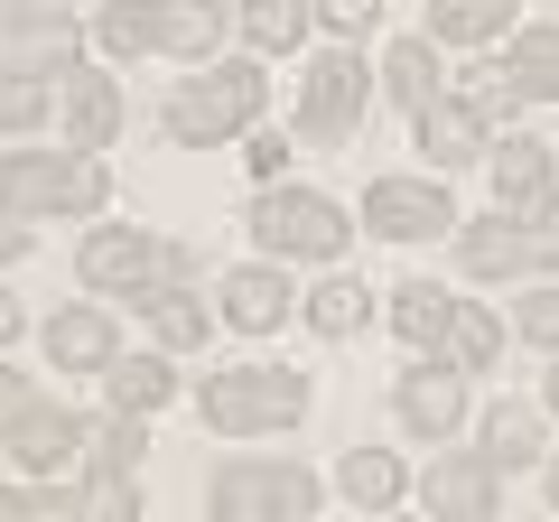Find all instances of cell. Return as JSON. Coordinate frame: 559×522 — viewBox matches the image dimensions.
<instances>
[{
	"label": "cell",
	"mask_w": 559,
	"mask_h": 522,
	"mask_svg": "<svg viewBox=\"0 0 559 522\" xmlns=\"http://www.w3.org/2000/svg\"><path fill=\"white\" fill-rule=\"evenodd\" d=\"M140 411H112V420H84V466H94V476H131L140 466Z\"/></svg>",
	"instance_id": "25"
},
{
	"label": "cell",
	"mask_w": 559,
	"mask_h": 522,
	"mask_svg": "<svg viewBox=\"0 0 559 522\" xmlns=\"http://www.w3.org/2000/svg\"><path fill=\"white\" fill-rule=\"evenodd\" d=\"M318 20L336 28V38H364V28L382 20V0H318Z\"/></svg>",
	"instance_id": "34"
},
{
	"label": "cell",
	"mask_w": 559,
	"mask_h": 522,
	"mask_svg": "<svg viewBox=\"0 0 559 522\" xmlns=\"http://www.w3.org/2000/svg\"><path fill=\"white\" fill-rule=\"evenodd\" d=\"M503 84H513L522 103H559V28H522V38L503 47Z\"/></svg>",
	"instance_id": "19"
},
{
	"label": "cell",
	"mask_w": 559,
	"mask_h": 522,
	"mask_svg": "<svg viewBox=\"0 0 559 522\" xmlns=\"http://www.w3.org/2000/svg\"><path fill=\"white\" fill-rule=\"evenodd\" d=\"M0 28H38V0H0Z\"/></svg>",
	"instance_id": "39"
},
{
	"label": "cell",
	"mask_w": 559,
	"mask_h": 522,
	"mask_svg": "<svg viewBox=\"0 0 559 522\" xmlns=\"http://www.w3.org/2000/svg\"><path fill=\"white\" fill-rule=\"evenodd\" d=\"M308 20H318V0H242V38L271 57V47H299Z\"/></svg>",
	"instance_id": "26"
},
{
	"label": "cell",
	"mask_w": 559,
	"mask_h": 522,
	"mask_svg": "<svg viewBox=\"0 0 559 522\" xmlns=\"http://www.w3.org/2000/svg\"><path fill=\"white\" fill-rule=\"evenodd\" d=\"M495 355H503V327H495V308H476V299H448L439 364H457V373H485Z\"/></svg>",
	"instance_id": "18"
},
{
	"label": "cell",
	"mask_w": 559,
	"mask_h": 522,
	"mask_svg": "<svg viewBox=\"0 0 559 522\" xmlns=\"http://www.w3.org/2000/svg\"><path fill=\"white\" fill-rule=\"evenodd\" d=\"M103 382H112V411H159V402H178V373H168L159 355H112V364H103Z\"/></svg>",
	"instance_id": "22"
},
{
	"label": "cell",
	"mask_w": 559,
	"mask_h": 522,
	"mask_svg": "<svg viewBox=\"0 0 559 522\" xmlns=\"http://www.w3.org/2000/svg\"><path fill=\"white\" fill-rule=\"evenodd\" d=\"M252 234H261V252H280V261H336L355 224H345L336 197H308V187H261Z\"/></svg>",
	"instance_id": "6"
},
{
	"label": "cell",
	"mask_w": 559,
	"mask_h": 522,
	"mask_svg": "<svg viewBox=\"0 0 559 522\" xmlns=\"http://www.w3.org/2000/svg\"><path fill=\"white\" fill-rule=\"evenodd\" d=\"M382 94H392V103H411V112H419L429 94H439V57H429V38H401L392 57H382Z\"/></svg>",
	"instance_id": "28"
},
{
	"label": "cell",
	"mask_w": 559,
	"mask_h": 522,
	"mask_svg": "<svg viewBox=\"0 0 559 522\" xmlns=\"http://www.w3.org/2000/svg\"><path fill=\"white\" fill-rule=\"evenodd\" d=\"M75 503H84L94 522H131V513H140V485H131V476H94V485H75Z\"/></svg>",
	"instance_id": "33"
},
{
	"label": "cell",
	"mask_w": 559,
	"mask_h": 522,
	"mask_svg": "<svg viewBox=\"0 0 559 522\" xmlns=\"http://www.w3.org/2000/svg\"><path fill=\"white\" fill-rule=\"evenodd\" d=\"M392 327H401L411 345H439V327H448V289H439V281H401V289H392Z\"/></svg>",
	"instance_id": "31"
},
{
	"label": "cell",
	"mask_w": 559,
	"mask_h": 522,
	"mask_svg": "<svg viewBox=\"0 0 559 522\" xmlns=\"http://www.w3.org/2000/svg\"><path fill=\"white\" fill-rule=\"evenodd\" d=\"M20 252H28V224H20V215H0V271H10Z\"/></svg>",
	"instance_id": "38"
},
{
	"label": "cell",
	"mask_w": 559,
	"mask_h": 522,
	"mask_svg": "<svg viewBox=\"0 0 559 522\" xmlns=\"http://www.w3.org/2000/svg\"><path fill=\"white\" fill-rule=\"evenodd\" d=\"M75 271H84V289H131V299L150 281H197V261H187L178 242L140 234V224H94L84 252H75Z\"/></svg>",
	"instance_id": "5"
},
{
	"label": "cell",
	"mask_w": 559,
	"mask_h": 522,
	"mask_svg": "<svg viewBox=\"0 0 559 522\" xmlns=\"http://www.w3.org/2000/svg\"><path fill=\"white\" fill-rule=\"evenodd\" d=\"M364 318H373V289H364V281H326V289H308V327H318V336L345 345Z\"/></svg>",
	"instance_id": "30"
},
{
	"label": "cell",
	"mask_w": 559,
	"mask_h": 522,
	"mask_svg": "<svg viewBox=\"0 0 559 522\" xmlns=\"http://www.w3.org/2000/svg\"><path fill=\"white\" fill-rule=\"evenodd\" d=\"M392 411H401V429H419V439H448V429L466 420V373L457 364H419V373L392 382Z\"/></svg>",
	"instance_id": "11"
},
{
	"label": "cell",
	"mask_w": 559,
	"mask_h": 522,
	"mask_svg": "<svg viewBox=\"0 0 559 522\" xmlns=\"http://www.w3.org/2000/svg\"><path fill=\"white\" fill-rule=\"evenodd\" d=\"M299 411H308V373H289V364H234V373H205L197 420L215 439H261V429H289Z\"/></svg>",
	"instance_id": "3"
},
{
	"label": "cell",
	"mask_w": 559,
	"mask_h": 522,
	"mask_svg": "<svg viewBox=\"0 0 559 522\" xmlns=\"http://www.w3.org/2000/svg\"><path fill=\"white\" fill-rule=\"evenodd\" d=\"M336 495L364 503V513H382V503L411 495V466H401L392 448H345V458H336Z\"/></svg>",
	"instance_id": "16"
},
{
	"label": "cell",
	"mask_w": 559,
	"mask_h": 522,
	"mask_svg": "<svg viewBox=\"0 0 559 522\" xmlns=\"http://www.w3.org/2000/svg\"><path fill=\"white\" fill-rule=\"evenodd\" d=\"M550 187V141H495V205H532Z\"/></svg>",
	"instance_id": "24"
},
{
	"label": "cell",
	"mask_w": 559,
	"mask_h": 522,
	"mask_svg": "<svg viewBox=\"0 0 559 522\" xmlns=\"http://www.w3.org/2000/svg\"><path fill=\"white\" fill-rule=\"evenodd\" d=\"M10 458H20L28 476H66V466L84 458V420H75V411H57V402H28L20 429H10Z\"/></svg>",
	"instance_id": "12"
},
{
	"label": "cell",
	"mask_w": 559,
	"mask_h": 522,
	"mask_svg": "<svg viewBox=\"0 0 559 522\" xmlns=\"http://www.w3.org/2000/svg\"><path fill=\"white\" fill-rule=\"evenodd\" d=\"M364 224L392 234V242H419V234H448L457 205H448L439 178H373V187H364Z\"/></svg>",
	"instance_id": "10"
},
{
	"label": "cell",
	"mask_w": 559,
	"mask_h": 522,
	"mask_svg": "<svg viewBox=\"0 0 559 522\" xmlns=\"http://www.w3.org/2000/svg\"><path fill=\"white\" fill-rule=\"evenodd\" d=\"M419 503L429 513H457V522H485L495 513V458H448V466H429V485H419Z\"/></svg>",
	"instance_id": "14"
},
{
	"label": "cell",
	"mask_w": 559,
	"mask_h": 522,
	"mask_svg": "<svg viewBox=\"0 0 559 522\" xmlns=\"http://www.w3.org/2000/svg\"><path fill=\"white\" fill-rule=\"evenodd\" d=\"M224 318H234L242 336H271V327L289 318V281H280L271 261H252V271H234V281H224Z\"/></svg>",
	"instance_id": "17"
},
{
	"label": "cell",
	"mask_w": 559,
	"mask_h": 522,
	"mask_svg": "<svg viewBox=\"0 0 559 522\" xmlns=\"http://www.w3.org/2000/svg\"><path fill=\"white\" fill-rule=\"evenodd\" d=\"M411 131H419V150H429V168H466V159L495 150V112H485V94H429L411 112Z\"/></svg>",
	"instance_id": "9"
},
{
	"label": "cell",
	"mask_w": 559,
	"mask_h": 522,
	"mask_svg": "<svg viewBox=\"0 0 559 522\" xmlns=\"http://www.w3.org/2000/svg\"><path fill=\"white\" fill-rule=\"evenodd\" d=\"M550 411H559V373H550Z\"/></svg>",
	"instance_id": "43"
},
{
	"label": "cell",
	"mask_w": 559,
	"mask_h": 522,
	"mask_svg": "<svg viewBox=\"0 0 559 522\" xmlns=\"http://www.w3.org/2000/svg\"><path fill=\"white\" fill-rule=\"evenodd\" d=\"M261 66L242 57V66H205L197 84H178L168 94V141H187V150H215V141H234V131H252L261 121Z\"/></svg>",
	"instance_id": "4"
},
{
	"label": "cell",
	"mask_w": 559,
	"mask_h": 522,
	"mask_svg": "<svg viewBox=\"0 0 559 522\" xmlns=\"http://www.w3.org/2000/svg\"><path fill=\"white\" fill-rule=\"evenodd\" d=\"M38 402V392H28V373H0V439H10V429H20V411Z\"/></svg>",
	"instance_id": "37"
},
{
	"label": "cell",
	"mask_w": 559,
	"mask_h": 522,
	"mask_svg": "<svg viewBox=\"0 0 559 522\" xmlns=\"http://www.w3.org/2000/svg\"><path fill=\"white\" fill-rule=\"evenodd\" d=\"M159 10V47L168 57H215V38H224V0H150Z\"/></svg>",
	"instance_id": "20"
},
{
	"label": "cell",
	"mask_w": 559,
	"mask_h": 522,
	"mask_svg": "<svg viewBox=\"0 0 559 522\" xmlns=\"http://www.w3.org/2000/svg\"><path fill=\"white\" fill-rule=\"evenodd\" d=\"M503 20H513V0H429V28H439V38H457V47L503 38Z\"/></svg>",
	"instance_id": "27"
},
{
	"label": "cell",
	"mask_w": 559,
	"mask_h": 522,
	"mask_svg": "<svg viewBox=\"0 0 559 522\" xmlns=\"http://www.w3.org/2000/svg\"><path fill=\"white\" fill-rule=\"evenodd\" d=\"M103 57H150V47H159V10H150V0H103Z\"/></svg>",
	"instance_id": "29"
},
{
	"label": "cell",
	"mask_w": 559,
	"mask_h": 522,
	"mask_svg": "<svg viewBox=\"0 0 559 522\" xmlns=\"http://www.w3.org/2000/svg\"><path fill=\"white\" fill-rule=\"evenodd\" d=\"M47 364H57V373H103V364H112V318H103V308L47 318Z\"/></svg>",
	"instance_id": "15"
},
{
	"label": "cell",
	"mask_w": 559,
	"mask_h": 522,
	"mask_svg": "<svg viewBox=\"0 0 559 522\" xmlns=\"http://www.w3.org/2000/svg\"><path fill=\"white\" fill-rule=\"evenodd\" d=\"M140 318L159 327V345H205V299L187 281H150L140 289Z\"/></svg>",
	"instance_id": "21"
},
{
	"label": "cell",
	"mask_w": 559,
	"mask_h": 522,
	"mask_svg": "<svg viewBox=\"0 0 559 522\" xmlns=\"http://www.w3.org/2000/svg\"><path fill=\"white\" fill-rule=\"evenodd\" d=\"M47 121V75L38 66H10L0 75V131H38Z\"/></svg>",
	"instance_id": "32"
},
{
	"label": "cell",
	"mask_w": 559,
	"mask_h": 522,
	"mask_svg": "<svg viewBox=\"0 0 559 522\" xmlns=\"http://www.w3.org/2000/svg\"><path fill=\"white\" fill-rule=\"evenodd\" d=\"M485 458H495V476L503 466H532L540 458V411L532 402H495L485 411Z\"/></svg>",
	"instance_id": "23"
},
{
	"label": "cell",
	"mask_w": 559,
	"mask_h": 522,
	"mask_svg": "<svg viewBox=\"0 0 559 522\" xmlns=\"http://www.w3.org/2000/svg\"><path fill=\"white\" fill-rule=\"evenodd\" d=\"M364 112H373V66H364L355 47H326L299 75V131L308 141H355Z\"/></svg>",
	"instance_id": "7"
},
{
	"label": "cell",
	"mask_w": 559,
	"mask_h": 522,
	"mask_svg": "<svg viewBox=\"0 0 559 522\" xmlns=\"http://www.w3.org/2000/svg\"><path fill=\"white\" fill-rule=\"evenodd\" d=\"M550 503H559V458H550Z\"/></svg>",
	"instance_id": "42"
},
{
	"label": "cell",
	"mask_w": 559,
	"mask_h": 522,
	"mask_svg": "<svg viewBox=\"0 0 559 522\" xmlns=\"http://www.w3.org/2000/svg\"><path fill=\"white\" fill-rule=\"evenodd\" d=\"M20 336V299H10V289H0V345Z\"/></svg>",
	"instance_id": "40"
},
{
	"label": "cell",
	"mask_w": 559,
	"mask_h": 522,
	"mask_svg": "<svg viewBox=\"0 0 559 522\" xmlns=\"http://www.w3.org/2000/svg\"><path fill=\"white\" fill-rule=\"evenodd\" d=\"M289 168V131H252V178H280Z\"/></svg>",
	"instance_id": "36"
},
{
	"label": "cell",
	"mask_w": 559,
	"mask_h": 522,
	"mask_svg": "<svg viewBox=\"0 0 559 522\" xmlns=\"http://www.w3.org/2000/svg\"><path fill=\"white\" fill-rule=\"evenodd\" d=\"M457 261L476 281H522V271H559V187H540L532 205H495V224H466Z\"/></svg>",
	"instance_id": "2"
},
{
	"label": "cell",
	"mask_w": 559,
	"mask_h": 522,
	"mask_svg": "<svg viewBox=\"0 0 559 522\" xmlns=\"http://www.w3.org/2000/svg\"><path fill=\"white\" fill-rule=\"evenodd\" d=\"M112 131H121V84L75 57L66 66V150H112Z\"/></svg>",
	"instance_id": "13"
},
{
	"label": "cell",
	"mask_w": 559,
	"mask_h": 522,
	"mask_svg": "<svg viewBox=\"0 0 559 522\" xmlns=\"http://www.w3.org/2000/svg\"><path fill=\"white\" fill-rule=\"evenodd\" d=\"M112 178L94 150H10L0 159V215H103Z\"/></svg>",
	"instance_id": "1"
},
{
	"label": "cell",
	"mask_w": 559,
	"mask_h": 522,
	"mask_svg": "<svg viewBox=\"0 0 559 522\" xmlns=\"http://www.w3.org/2000/svg\"><path fill=\"white\" fill-rule=\"evenodd\" d=\"M215 503L224 522H308L318 513V476H308V466H261V458H234L215 476Z\"/></svg>",
	"instance_id": "8"
},
{
	"label": "cell",
	"mask_w": 559,
	"mask_h": 522,
	"mask_svg": "<svg viewBox=\"0 0 559 522\" xmlns=\"http://www.w3.org/2000/svg\"><path fill=\"white\" fill-rule=\"evenodd\" d=\"M522 336H532V345H559V289H532V299H522Z\"/></svg>",
	"instance_id": "35"
},
{
	"label": "cell",
	"mask_w": 559,
	"mask_h": 522,
	"mask_svg": "<svg viewBox=\"0 0 559 522\" xmlns=\"http://www.w3.org/2000/svg\"><path fill=\"white\" fill-rule=\"evenodd\" d=\"M10 513H28V495H10V485H0V522H10Z\"/></svg>",
	"instance_id": "41"
}]
</instances>
